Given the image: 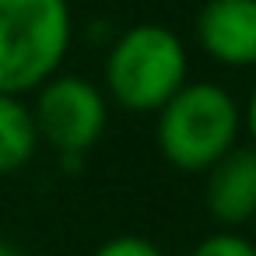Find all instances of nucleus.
<instances>
[{
    "label": "nucleus",
    "mask_w": 256,
    "mask_h": 256,
    "mask_svg": "<svg viewBox=\"0 0 256 256\" xmlns=\"http://www.w3.org/2000/svg\"><path fill=\"white\" fill-rule=\"evenodd\" d=\"M70 42L67 0H0V92L32 95L64 67Z\"/></svg>",
    "instance_id": "3"
},
{
    "label": "nucleus",
    "mask_w": 256,
    "mask_h": 256,
    "mask_svg": "<svg viewBox=\"0 0 256 256\" xmlns=\"http://www.w3.org/2000/svg\"><path fill=\"white\" fill-rule=\"evenodd\" d=\"M190 81V50L162 22H140L123 28L106 53L102 92L109 106L126 112H158Z\"/></svg>",
    "instance_id": "1"
},
{
    "label": "nucleus",
    "mask_w": 256,
    "mask_h": 256,
    "mask_svg": "<svg viewBox=\"0 0 256 256\" xmlns=\"http://www.w3.org/2000/svg\"><path fill=\"white\" fill-rule=\"evenodd\" d=\"M190 256H256V242L246 238V235L235 232V228H221V232L204 235V238L190 249Z\"/></svg>",
    "instance_id": "8"
},
{
    "label": "nucleus",
    "mask_w": 256,
    "mask_h": 256,
    "mask_svg": "<svg viewBox=\"0 0 256 256\" xmlns=\"http://www.w3.org/2000/svg\"><path fill=\"white\" fill-rule=\"evenodd\" d=\"M39 151V130L28 95L0 92V176L22 172Z\"/></svg>",
    "instance_id": "7"
},
{
    "label": "nucleus",
    "mask_w": 256,
    "mask_h": 256,
    "mask_svg": "<svg viewBox=\"0 0 256 256\" xmlns=\"http://www.w3.org/2000/svg\"><path fill=\"white\" fill-rule=\"evenodd\" d=\"M204 204L221 228H242L256 218V148L235 144L204 172Z\"/></svg>",
    "instance_id": "6"
},
{
    "label": "nucleus",
    "mask_w": 256,
    "mask_h": 256,
    "mask_svg": "<svg viewBox=\"0 0 256 256\" xmlns=\"http://www.w3.org/2000/svg\"><path fill=\"white\" fill-rule=\"evenodd\" d=\"M238 106H242V134L249 137V148H256V84L249 88L246 102H238Z\"/></svg>",
    "instance_id": "10"
},
{
    "label": "nucleus",
    "mask_w": 256,
    "mask_h": 256,
    "mask_svg": "<svg viewBox=\"0 0 256 256\" xmlns=\"http://www.w3.org/2000/svg\"><path fill=\"white\" fill-rule=\"evenodd\" d=\"M32 120L39 130V144L53 148L56 158H88L92 148L106 137L109 126V98L102 84L84 74L56 70L32 92Z\"/></svg>",
    "instance_id": "4"
},
{
    "label": "nucleus",
    "mask_w": 256,
    "mask_h": 256,
    "mask_svg": "<svg viewBox=\"0 0 256 256\" xmlns=\"http://www.w3.org/2000/svg\"><path fill=\"white\" fill-rule=\"evenodd\" d=\"M0 256H25L18 246H11V242H4V238H0Z\"/></svg>",
    "instance_id": "11"
},
{
    "label": "nucleus",
    "mask_w": 256,
    "mask_h": 256,
    "mask_svg": "<svg viewBox=\"0 0 256 256\" xmlns=\"http://www.w3.org/2000/svg\"><path fill=\"white\" fill-rule=\"evenodd\" d=\"M242 137V106L218 81H186L154 112L162 158L186 176H204Z\"/></svg>",
    "instance_id": "2"
},
{
    "label": "nucleus",
    "mask_w": 256,
    "mask_h": 256,
    "mask_svg": "<svg viewBox=\"0 0 256 256\" xmlns=\"http://www.w3.org/2000/svg\"><path fill=\"white\" fill-rule=\"evenodd\" d=\"M200 53L224 70L256 67V0H204L193 22Z\"/></svg>",
    "instance_id": "5"
},
{
    "label": "nucleus",
    "mask_w": 256,
    "mask_h": 256,
    "mask_svg": "<svg viewBox=\"0 0 256 256\" xmlns=\"http://www.w3.org/2000/svg\"><path fill=\"white\" fill-rule=\"evenodd\" d=\"M92 256H165L158 242L144 238V235H134V232H123V235H112L106 238Z\"/></svg>",
    "instance_id": "9"
}]
</instances>
